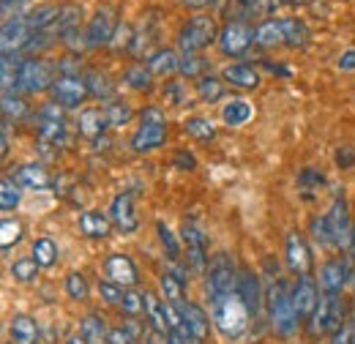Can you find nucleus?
<instances>
[{"instance_id":"obj_54","label":"nucleus","mask_w":355,"mask_h":344,"mask_svg":"<svg viewBox=\"0 0 355 344\" xmlns=\"http://www.w3.org/2000/svg\"><path fill=\"white\" fill-rule=\"evenodd\" d=\"M322 183H325L322 172L311 170V167H306V170L301 172V186H322Z\"/></svg>"},{"instance_id":"obj_15","label":"nucleus","mask_w":355,"mask_h":344,"mask_svg":"<svg viewBox=\"0 0 355 344\" xmlns=\"http://www.w3.org/2000/svg\"><path fill=\"white\" fill-rule=\"evenodd\" d=\"M238 293H241V298L246 303L249 314L260 317V311L266 306V290L260 284V276L252 268H241V273H238Z\"/></svg>"},{"instance_id":"obj_58","label":"nucleus","mask_w":355,"mask_h":344,"mask_svg":"<svg viewBox=\"0 0 355 344\" xmlns=\"http://www.w3.org/2000/svg\"><path fill=\"white\" fill-rule=\"evenodd\" d=\"M347 257L355 259V230H353V241H350V249H347Z\"/></svg>"},{"instance_id":"obj_59","label":"nucleus","mask_w":355,"mask_h":344,"mask_svg":"<svg viewBox=\"0 0 355 344\" xmlns=\"http://www.w3.org/2000/svg\"><path fill=\"white\" fill-rule=\"evenodd\" d=\"M66 344H88V342H85L83 336H71V339H69V342H66Z\"/></svg>"},{"instance_id":"obj_17","label":"nucleus","mask_w":355,"mask_h":344,"mask_svg":"<svg viewBox=\"0 0 355 344\" xmlns=\"http://www.w3.org/2000/svg\"><path fill=\"white\" fill-rule=\"evenodd\" d=\"M31 36H33V31L28 25V17H8V19H3V39H0L3 55H19Z\"/></svg>"},{"instance_id":"obj_39","label":"nucleus","mask_w":355,"mask_h":344,"mask_svg":"<svg viewBox=\"0 0 355 344\" xmlns=\"http://www.w3.org/2000/svg\"><path fill=\"white\" fill-rule=\"evenodd\" d=\"M39 270H42V265L33 257H19V259H14V265H11V276H14L17 282H22V284L36 282Z\"/></svg>"},{"instance_id":"obj_34","label":"nucleus","mask_w":355,"mask_h":344,"mask_svg":"<svg viewBox=\"0 0 355 344\" xmlns=\"http://www.w3.org/2000/svg\"><path fill=\"white\" fill-rule=\"evenodd\" d=\"M309 232H311V238H314V243H320L322 249H336V243H334V232H331V224H328V216L325 214H320L311 218Z\"/></svg>"},{"instance_id":"obj_32","label":"nucleus","mask_w":355,"mask_h":344,"mask_svg":"<svg viewBox=\"0 0 355 344\" xmlns=\"http://www.w3.org/2000/svg\"><path fill=\"white\" fill-rule=\"evenodd\" d=\"M104 115H107V123L110 129H121V126H129L134 118V110L129 101H121V98H112L104 104Z\"/></svg>"},{"instance_id":"obj_46","label":"nucleus","mask_w":355,"mask_h":344,"mask_svg":"<svg viewBox=\"0 0 355 344\" xmlns=\"http://www.w3.org/2000/svg\"><path fill=\"white\" fill-rule=\"evenodd\" d=\"M55 39H58V33L55 31H49V33H33L31 39H28V44H25V55H31V58H39L44 49H49L52 44H55Z\"/></svg>"},{"instance_id":"obj_25","label":"nucleus","mask_w":355,"mask_h":344,"mask_svg":"<svg viewBox=\"0 0 355 344\" xmlns=\"http://www.w3.org/2000/svg\"><path fill=\"white\" fill-rule=\"evenodd\" d=\"M80 232L93 241H104L112 232V218L110 214H101V211H85L80 216Z\"/></svg>"},{"instance_id":"obj_45","label":"nucleus","mask_w":355,"mask_h":344,"mask_svg":"<svg viewBox=\"0 0 355 344\" xmlns=\"http://www.w3.org/2000/svg\"><path fill=\"white\" fill-rule=\"evenodd\" d=\"M205 71V60L200 58V52H186L180 55V74L189 80H200Z\"/></svg>"},{"instance_id":"obj_4","label":"nucleus","mask_w":355,"mask_h":344,"mask_svg":"<svg viewBox=\"0 0 355 344\" xmlns=\"http://www.w3.org/2000/svg\"><path fill=\"white\" fill-rule=\"evenodd\" d=\"M347 320V309H345V298L342 295H331L322 293V298L317 303L314 314H311V336H334Z\"/></svg>"},{"instance_id":"obj_11","label":"nucleus","mask_w":355,"mask_h":344,"mask_svg":"<svg viewBox=\"0 0 355 344\" xmlns=\"http://www.w3.org/2000/svg\"><path fill=\"white\" fill-rule=\"evenodd\" d=\"M219 52L227 58H241L252 44H254V28H249L241 19H230L219 33Z\"/></svg>"},{"instance_id":"obj_21","label":"nucleus","mask_w":355,"mask_h":344,"mask_svg":"<svg viewBox=\"0 0 355 344\" xmlns=\"http://www.w3.org/2000/svg\"><path fill=\"white\" fill-rule=\"evenodd\" d=\"M254 44L270 49V46H287V22L284 17L282 19H263L257 28H254Z\"/></svg>"},{"instance_id":"obj_18","label":"nucleus","mask_w":355,"mask_h":344,"mask_svg":"<svg viewBox=\"0 0 355 344\" xmlns=\"http://www.w3.org/2000/svg\"><path fill=\"white\" fill-rule=\"evenodd\" d=\"M104 276L126 290H132L139 284V270L134 265V259L129 255H110L107 262H104Z\"/></svg>"},{"instance_id":"obj_57","label":"nucleus","mask_w":355,"mask_h":344,"mask_svg":"<svg viewBox=\"0 0 355 344\" xmlns=\"http://www.w3.org/2000/svg\"><path fill=\"white\" fill-rule=\"evenodd\" d=\"M167 344H189V342H186L183 336H178V334H170V336H167Z\"/></svg>"},{"instance_id":"obj_8","label":"nucleus","mask_w":355,"mask_h":344,"mask_svg":"<svg viewBox=\"0 0 355 344\" xmlns=\"http://www.w3.org/2000/svg\"><path fill=\"white\" fill-rule=\"evenodd\" d=\"M180 238L186 243V259H189V268L194 273H208V265H211V257H208V238L202 235V230L194 224V221H183L180 227Z\"/></svg>"},{"instance_id":"obj_2","label":"nucleus","mask_w":355,"mask_h":344,"mask_svg":"<svg viewBox=\"0 0 355 344\" xmlns=\"http://www.w3.org/2000/svg\"><path fill=\"white\" fill-rule=\"evenodd\" d=\"M211 301V320L216 325V331L224 339H241L249 328V309L241 298L238 290L222 293V295H208Z\"/></svg>"},{"instance_id":"obj_49","label":"nucleus","mask_w":355,"mask_h":344,"mask_svg":"<svg viewBox=\"0 0 355 344\" xmlns=\"http://www.w3.org/2000/svg\"><path fill=\"white\" fill-rule=\"evenodd\" d=\"M121 309L134 317V314H139V311H145V295L142 293H134V290H126V298L121 303Z\"/></svg>"},{"instance_id":"obj_51","label":"nucleus","mask_w":355,"mask_h":344,"mask_svg":"<svg viewBox=\"0 0 355 344\" xmlns=\"http://www.w3.org/2000/svg\"><path fill=\"white\" fill-rule=\"evenodd\" d=\"M139 121H142V123H167V115H164L162 107H145V110L139 112Z\"/></svg>"},{"instance_id":"obj_24","label":"nucleus","mask_w":355,"mask_h":344,"mask_svg":"<svg viewBox=\"0 0 355 344\" xmlns=\"http://www.w3.org/2000/svg\"><path fill=\"white\" fill-rule=\"evenodd\" d=\"M25 17H28V25H31V31H33V33H49V31H55V33H58V17H60V6L44 3V6L31 8Z\"/></svg>"},{"instance_id":"obj_20","label":"nucleus","mask_w":355,"mask_h":344,"mask_svg":"<svg viewBox=\"0 0 355 344\" xmlns=\"http://www.w3.org/2000/svg\"><path fill=\"white\" fill-rule=\"evenodd\" d=\"M167 123H139V129L132 134L134 153H153L167 142Z\"/></svg>"},{"instance_id":"obj_41","label":"nucleus","mask_w":355,"mask_h":344,"mask_svg":"<svg viewBox=\"0 0 355 344\" xmlns=\"http://www.w3.org/2000/svg\"><path fill=\"white\" fill-rule=\"evenodd\" d=\"M183 131H186L189 137H194V139H202V142H208V139L216 137V126H214V121H208V118H189V121L183 123Z\"/></svg>"},{"instance_id":"obj_50","label":"nucleus","mask_w":355,"mask_h":344,"mask_svg":"<svg viewBox=\"0 0 355 344\" xmlns=\"http://www.w3.org/2000/svg\"><path fill=\"white\" fill-rule=\"evenodd\" d=\"M331 344H355V325L353 322H345V325L331 336Z\"/></svg>"},{"instance_id":"obj_19","label":"nucleus","mask_w":355,"mask_h":344,"mask_svg":"<svg viewBox=\"0 0 355 344\" xmlns=\"http://www.w3.org/2000/svg\"><path fill=\"white\" fill-rule=\"evenodd\" d=\"M110 218H112V227L121 230L123 235L137 232L139 216L134 211V197L129 191H123V194H118V197L112 200V205H110Z\"/></svg>"},{"instance_id":"obj_42","label":"nucleus","mask_w":355,"mask_h":344,"mask_svg":"<svg viewBox=\"0 0 355 344\" xmlns=\"http://www.w3.org/2000/svg\"><path fill=\"white\" fill-rule=\"evenodd\" d=\"M156 232H159V243H162V249H164V255L167 259H180V241H178V235L164 224V221H159L156 224Z\"/></svg>"},{"instance_id":"obj_31","label":"nucleus","mask_w":355,"mask_h":344,"mask_svg":"<svg viewBox=\"0 0 355 344\" xmlns=\"http://www.w3.org/2000/svg\"><path fill=\"white\" fill-rule=\"evenodd\" d=\"M80 336L88 344H107L110 342V331H107V320L101 314H85Z\"/></svg>"},{"instance_id":"obj_37","label":"nucleus","mask_w":355,"mask_h":344,"mask_svg":"<svg viewBox=\"0 0 355 344\" xmlns=\"http://www.w3.org/2000/svg\"><path fill=\"white\" fill-rule=\"evenodd\" d=\"M22 200V191H19V183L11 178V175H3V183H0V208L8 214L19 205Z\"/></svg>"},{"instance_id":"obj_48","label":"nucleus","mask_w":355,"mask_h":344,"mask_svg":"<svg viewBox=\"0 0 355 344\" xmlns=\"http://www.w3.org/2000/svg\"><path fill=\"white\" fill-rule=\"evenodd\" d=\"M164 101L173 104V107H186L189 104V90H186V85L178 83V80L167 83L164 85Z\"/></svg>"},{"instance_id":"obj_13","label":"nucleus","mask_w":355,"mask_h":344,"mask_svg":"<svg viewBox=\"0 0 355 344\" xmlns=\"http://www.w3.org/2000/svg\"><path fill=\"white\" fill-rule=\"evenodd\" d=\"M180 309V317H183V325L189 331V344H205L211 336V317L205 314V309L194 301H183L178 303Z\"/></svg>"},{"instance_id":"obj_61","label":"nucleus","mask_w":355,"mask_h":344,"mask_svg":"<svg viewBox=\"0 0 355 344\" xmlns=\"http://www.w3.org/2000/svg\"><path fill=\"white\" fill-rule=\"evenodd\" d=\"M287 3H293V6H298V3H301V6H304V3H309V0H287Z\"/></svg>"},{"instance_id":"obj_5","label":"nucleus","mask_w":355,"mask_h":344,"mask_svg":"<svg viewBox=\"0 0 355 344\" xmlns=\"http://www.w3.org/2000/svg\"><path fill=\"white\" fill-rule=\"evenodd\" d=\"M55 77H58V66L46 63L42 58H25L19 63V71H17V90L31 93V96L44 93L52 87Z\"/></svg>"},{"instance_id":"obj_6","label":"nucleus","mask_w":355,"mask_h":344,"mask_svg":"<svg viewBox=\"0 0 355 344\" xmlns=\"http://www.w3.org/2000/svg\"><path fill=\"white\" fill-rule=\"evenodd\" d=\"M36 131L49 145H66L69 142V126L63 118V107L58 101H44L36 112Z\"/></svg>"},{"instance_id":"obj_36","label":"nucleus","mask_w":355,"mask_h":344,"mask_svg":"<svg viewBox=\"0 0 355 344\" xmlns=\"http://www.w3.org/2000/svg\"><path fill=\"white\" fill-rule=\"evenodd\" d=\"M31 257L36 259L42 268H52L58 262V246L52 238H39L33 241V249H31Z\"/></svg>"},{"instance_id":"obj_63","label":"nucleus","mask_w":355,"mask_h":344,"mask_svg":"<svg viewBox=\"0 0 355 344\" xmlns=\"http://www.w3.org/2000/svg\"><path fill=\"white\" fill-rule=\"evenodd\" d=\"M142 344H156V339H153V342H142Z\"/></svg>"},{"instance_id":"obj_3","label":"nucleus","mask_w":355,"mask_h":344,"mask_svg":"<svg viewBox=\"0 0 355 344\" xmlns=\"http://www.w3.org/2000/svg\"><path fill=\"white\" fill-rule=\"evenodd\" d=\"M219 25H216V17L214 14H205V11H200V14H194V17H189L183 25H180V31H178L175 42H178V49L186 55V52H202V49H208L214 42H219Z\"/></svg>"},{"instance_id":"obj_40","label":"nucleus","mask_w":355,"mask_h":344,"mask_svg":"<svg viewBox=\"0 0 355 344\" xmlns=\"http://www.w3.org/2000/svg\"><path fill=\"white\" fill-rule=\"evenodd\" d=\"M31 112V107L25 104V98L22 96H17V93H3V118L6 121H22L25 115Z\"/></svg>"},{"instance_id":"obj_27","label":"nucleus","mask_w":355,"mask_h":344,"mask_svg":"<svg viewBox=\"0 0 355 344\" xmlns=\"http://www.w3.org/2000/svg\"><path fill=\"white\" fill-rule=\"evenodd\" d=\"M14 180H17L19 186L36 189V191H44L49 186H55V180L49 178V172H46L42 164H25V167H19L17 175H14Z\"/></svg>"},{"instance_id":"obj_9","label":"nucleus","mask_w":355,"mask_h":344,"mask_svg":"<svg viewBox=\"0 0 355 344\" xmlns=\"http://www.w3.org/2000/svg\"><path fill=\"white\" fill-rule=\"evenodd\" d=\"M115 31H118V11L112 6H98L93 11V17L88 19V28H85L88 49L107 46V44L115 39Z\"/></svg>"},{"instance_id":"obj_26","label":"nucleus","mask_w":355,"mask_h":344,"mask_svg":"<svg viewBox=\"0 0 355 344\" xmlns=\"http://www.w3.org/2000/svg\"><path fill=\"white\" fill-rule=\"evenodd\" d=\"M145 66L150 69V74H153V77H170V74L180 71V55H178L175 49L162 46V49H156V52L148 58V63H145Z\"/></svg>"},{"instance_id":"obj_52","label":"nucleus","mask_w":355,"mask_h":344,"mask_svg":"<svg viewBox=\"0 0 355 344\" xmlns=\"http://www.w3.org/2000/svg\"><path fill=\"white\" fill-rule=\"evenodd\" d=\"M336 164H339L342 170H350V167H355V148H350V145L339 148V150H336Z\"/></svg>"},{"instance_id":"obj_53","label":"nucleus","mask_w":355,"mask_h":344,"mask_svg":"<svg viewBox=\"0 0 355 344\" xmlns=\"http://www.w3.org/2000/svg\"><path fill=\"white\" fill-rule=\"evenodd\" d=\"M175 167H178V170H183V172H191L194 167H197V159H194L189 150H178Z\"/></svg>"},{"instance_id":"obj_16","label":"nucleus","mask_w":355,"mask_h":344,"mask_svg":"<svg viewBox=\"0 0 355 344\" xmlns=\"http://www.w3.org/2000/svg\"><path fill=\"white\" fill-rule=\"evenodd\" d=\"M284 257H287V268L295 276H306L311 270V265H314L309 243H306V238L301 232H290L287 235V241H284Z\"/></svg>"},{"instance_id":"obj_10","label":"nucleus","mask_w":355,"mask_h":344,"mask_svg":"<svg viewBox=\"0 0 355 344\" xmlns=\"http://www.w3.org/2000/svg\"><path fill=\"white\" fill-rule=\"evenodd\" d=\"M49 93H52V101H58L63 110H77L90 96L85 77H80V74H58Z\"/></svg>"},{"instance_id":"obj_35","label":"nucleus","mask_w":355,"mask_h":344,"mask_svg":"<svg viewBox=\"0 0 355 344\" xmlns=\"http://www.w3.org/2000/svg\"><path fill=\"white\" fill-rule=\"evenodd\" d=\"M153 83V74L145 63H132L126 71H123V85L134 87V90H148Z\"/></svg>"},{"instance_id":"obj_56","label":"nucleus","mask_w":355,"mask_h":344,"mask_svg":"<svg viewBox=\"0 0 355 344\" xmlns=\"http://www.w3.org/2000/svg\"><path fill=\"white\" fill-rule=\"evenodd\" d=\"M186 8H191V11H205L208 6H216L219 0H180Z\"/></svg>"},{"instance_id":"obj_47","label":"nucleus","mask_w":355,"mask_h":344,"mask_svg":"<svg viewBox=\"0 0 355 344\" xmlns=\"http://www.w3.org/2000/svg\"><path fill=\"white\" fill-rule=\"evenodd\" d=\"M98 293H101V301L110 303V306H121L123 298H126V287H121V284H115L110 279L98 282Z\"/></svg>"},{"instance_id":"obj_60","label":"nucleus","mask_w":355,"mask_h":344,"mask_svg":"<svg viewBox=\"0 0 355 344\" xmlns=\"http://www.w3.org/2000/svg\"><path fill=\"white\" fill-rule=\"evenodd\" d=\"M350 322L355 325V298H353V306H350Z\"/></svg>"},{"instance_id":"obj_62","label":"nucleus","mask_w":355,"mask_h":344,"mask_svg":"<svg viewBox=\"0 0 355 344\" xmlns=\"http://www.w3.org/2000/svg\"><path fill=\"white\" fill-rule=\"evenodd\" d=\"M8 3H11V0H3V6H8Z\"/></svg>"},{"instance_id":"obj_30","label":"nucleus","mask_w":355,"mask_h":344,"mask_svg":"<svg viewBox=\"0 0 355 344\" xmlns=\"http://www.w3.org/2000/svg\"><path fill=\"white\" fill-rule=\"evenodd\" d=\"M85 85H88V93L93 98H98V101H112V96H115V83L110 80V74L107 71H88L85 74Z\"/></svg>"},{"instance_id":"obj_38","label":"nucleus","mask_w":355,"mask_h":344,"mask_svg":"<svg viewBox=\"0 0 355 344\" xmlns=\"http://www.w3.org/2000/svg\"><path fill=\"white\" fill-rule=\"evenodd\" d=\"M159 287H162V301H170V303H183L186 295H183V279H178L175 273H164L159 279Z\"/></svg>"},{"instance_id":"obj_12","label":"nucleus","mask_w":355,"mask_h":344,"mask_svg":"<svg viewBox=\"0 0 355 344\" xmlns=\"http://www.w3.org/2000/svg\"><path fill=\"white\" fill-rule=\"evenodd\" d=\"M350 279H355L350 259L336 257V259H325V262H322L317 284H320V290H322V293L342 295V293H345V287L350 284Z\"/></svg>"},{"instance_id":"obj_22","label":"nucleus","mask_w":355,"mask_h":344,"mask_svg":"<svg viewBox=\"0 0 355 344\" xmlns=\"http://www.w3.org/2000/svg\"><path fill=\"white\" fill-rule=\"evenodd\" d=\"M110 129L107 123V115H104V107H85L77 118V131L85 137V139H101L104 131Z\"/></svg>"},{"instance_id":"obj_43","label":"nucleus","mask_w":355,"mask_h":344,"mask_svg":"<svg viewBox=\"0 0 355 344\" xmlns=\"http://www.w3.org/2000/svg\"><path fill=\"white\" fill-rule=\"evenodd\" d=\"M0 232H3V255H8L11 246L22 241V221L19 218H3Z\"/></svg>"},{"instance_id":"obj_55","label":"nucleus","mask_w":355,"mask_h":344,"mask_svg":"<svg viewBox=\"0 0 355 344\" xmlns=\"http://www.w3.org/2000/svg\"><path fill=\"white\" fill-rule=\"evenodd\" d=\"M336 66H339L342 71H355V49L342 52V55H339V60H336Z\"/></svg>"},{"instance_id":"obj_44","label":"nucleus","mask_w":355,"mask_h":344,"mask_svg":"<svg viewBox=\"0 0 355 344\" xmlns=\"http://www.w3.org/2000/svg\"><path fill=\"white\" fill-rule=\"evenodd\" d=\"M66 293H69V298L71 301H88V295H90V287H88V279L83 276V273H69L66 276Z\"/></svg>"},{"instance_id":"obj_23","label":"nucleus","mask_w":355,"mask_h":344,"mask_svg":"<svg viewBox=\"0 0 355 344\" xmlns=\"http://www.w3.org/2000/svg\"><path fill=\"white\" fill-rule=\"evenodd\" d=\"M222 80L241 90H254V87H260V71L249 63H232L222 71Z\"/></svg>"},{"instance_id":"obj_7","label":"nucleus","mask_w":355,"mask_h":344,"mask_svg":"<svg viewBox=\"0 0 355 344\" xmlns=\"http://www.w3.org/2000/svg\"><path fill=\"white\" fill-rule=\"evenodd\" d=\"M328 224H331V232H334V243L336 249H350V241H353V216H350V203L345 197V189H339L334 194V203L328 208Z\"/></svg>"},{"instance_id":"obj_33","label":"nucleus","mask_w":355,"mask_h":344,"mask_svg":"<svg viewBox=\"0 0 355 344\" xmlns=\"http://www.w3.org/2000/svg\"><path fill=\"white\" fill-rule=\"evenodd\" d=\"M197 96L205 101V104H216L224 98V83L216 74H202L197 80Z\"/></svg>"},{"instance_id":"obj_1","label":"nucleus","mask_w":355,"mask_h":344,"mask_svg":"<svg viewBox=\"0 0 355 344\" xmlns=\"http://www.w3.org/2000/svg\"><path fill=\"white\" fill-rule=\"evenodd\" d=\"M266 309L270 328L279 339H293L301 328V317L293 306V290L287 279H270L266 287Z\"/></svg>"},{"instance_id":"obj_14","label":"nucleus","mask_w":355,"mask_h":344,"mask_svg":"<svg viewBox=\"0 0 355 344\" xmlns=\"http://www.w3.org/2000/svg\"><path fill=\"white\" fill-rule=\"evenodd\" d=\"M317 303H320V284H317V279L311 273L298 276V282L293 284V306H295L301 322H309Z\"/></svg>"},{"instance_id":"obj_28","label":"nucleus","mask_w":355,"mask_h":344,"mask_svg":"<svg viewBox=\"0 0 355 344\" xmlns=\"http://www.w3.org/2000/svg\"><path fill=\"white\" fill-rule=\"evenodd\" d=\"M8 331H11L14 344H36L39 342V325H36V320L28 317V314H14L11 322H8Z\"/></svg>"},{"instance_id":"obj_29","label":"nucleus","mask_w":355,"mask_h":344,"mask_svg":"<svg viewBox=\"0 0 355 344\" xmlns=\"http://www.w3.org/2000/svg\"><path fill=\"white\" fill-rule=\"evenodd\" d=\"M252 115H254V110H252V104H249L246 98H230L222 107V121H224V126H230V129L249 123Z\"/></svg>"}]
</instances>
